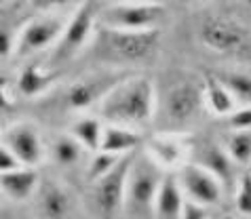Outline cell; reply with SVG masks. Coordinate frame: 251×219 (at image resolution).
<instances>
[{
    "mask_svg": "<svg viewBox=\"0 0 251 219\" xmlns=\"http://www.w3.org/2000/svg\"><path fill=\"white\" fill-rule=\"evenodd\" d=\"M57 84V70L43 68V63H25L17 76V93L25 99L43 97Z\"/></svg>",
    "mask_w": 251,
    "mask_h": 219,
    "instance_id": "cell-15",
    "label": "cell"
},
{
    "mask_svg": "<svg viewBox=\"0 0 251 219\" xmlns=\"http://www.w3.org/2000/svg\"><path fill=\"white\" fill-rule=\"evenodd\" d=\"M224 147L236 165H251V129H230L224 139Z\"/></svg>",
    "mask_w": 251,
    "mask_h": 219,
    "instance_id": "cell-23",
    "label": "cell"
},
{
    "mask_svg": "<svg viewBox=\"0 0 251 219\" xmlns=\"http://www.w3.org/2000/svg\"><path fill=\"white\" fill-rule=\"evenodd\" d=\"M123 156L125 154H114V152H108V150L93 152V158L89 160V165H87V181L93 183L97 179H101L103 175H108L118 162H121Z\"/></svg>",
    "mask_w": 251,
    "mask_h": 219,
    "instance_id": "cell-24",
    "label": "cell"
},
{
    "mask_svg": "<svg viewBox=\"0 0 251 219\" xmlns=\"http://www.w3.org/2000/svg\"><path fill=\"white\" fill-rule=\"evenodd\" d=\"M203 93H205V108L213 116L228 118L236 110V101L232 91H230L220 76H207L203 80Z\"/></svg>",
    "mask_w": 251,
    "mask_h": 219,
    "instance_id": "cell-20",
    "label": "cell"
},
{
    "mask_svg": "<svg viewBox=\"0 0 251 219\" xmlns=\"http://www.w3.org/2000/svg\"><path fill=\"white\" fill-rule=\"evenodd\" d=\"M179 183H182V190L186 194V198L190 200H197L205 207H218L224 200V192H226V186L220 181V177L205 169L203 165L199 162H184L179 167Z\"/></svg>",
    "mask_w": 251,
    "mask_h": 219,
    "instance_id": "cell-11",
    "label": "cell"
},
{
    "mask_svg": "<svg viewBox=\"0 0 251 219\" xmlns=\"http://www.w3.org/2000/svg\"><path fill=\"white\" fill-rule=\"evenodd\" d=\"M103 126H106V122L100 116H80L72 122L70 133L87 147V152H97L101 147Z\"/></svg>",
    "mask_w": 251,
    "mask_h": 219,
    "instance_id": "cell-22",
    "label": "cell"
},
{
    "mask_svg": "<svg viewBox=\"0 0 251 219\" xmlns=\"http://www.w3.org/2000/svg\"><path fill=\"white\" fill-rule=\"evenodd\" d=\"M91 45L93 57L103 66H137L156 53L158 30H121L100 24Z\"/></svg>",
    "mask_w": 251,
    "mask_h": 219,
    "instance_id": "cell-3",
    "label": "cell"
},
{
    "mask_svg": "<svg viewBox=\"0 0 251 219\" xmlns=\"http://www.w3.org/2000/svg\"><path fill=\"white\" fill-rule=\"evenodd\" d=\"M127 74L118 72H101V74H89L85 78L72 82L66 87L61 95V108H68L72 112H85L93 105H100V101L106 97V93L114 87L118 80H123Z\"/></svg>",
    "mask_w": 251,
    "mask_h": 219,
    "instance_id": "cell-10",
    "label": "cell"
},
{
    "mask_svg": "<svg viewBox=\"0 0 251 219\" xmlns=\"http://www.w3.org/2000/svg\"><path fill=\"white\" fill-rule=\"evenodd\" d=\"M197 34L213 53L236 61H251V32L239 19L222 13H207L199 19Z\"/></svg>",
    "mask_w": 251,
    "mask_h": 219,
    "instance_id": "cell-5",
    "label": "cell"
},
{
    "mask_svg": "<svg viewBox=\"0 0 251 219\" xmlns=\"http://www.w3.org/2000/svg\"><path fill=\"white\" fill-rule=\"evenodd\" d=\"M205 108L203 80L197 76L179 72L171 76L163 91H156L154 120L160 133H184L197 124Z\"/></svg>",
    "mask_w": 251,
    "mask_h": 219,
    "instance_id": "cell-1",
    "label": "cell"
},
{
    "mask_svg": "<svg viewBox=\"0 0 251 219\" xmlns=\"http://www.w3.org/2000/svg\"><path fill=\"white\" fill-rule=\"evenodd\" d=\"M142 141H144L142 133L137 129H133V126L106 122L100 150H108V152H114V154H131V152L139 150Z\"/></svg>",
    "mask_w": 251,
    "mask_h": 219,
    "instance_id": "cell-19",
    "label": "cell"
},
{
    "mask_svg": "<svg viewBox=\"0 0 251 219\" xmlns=\"http://www.w3.org/2000/svg\"><path fill=\"white\" fill-rule=\"evenodd\" d=\"M163 177L165 169L146 150H135L125 190L123 215L135 219L154 217V202Z\"/></svg>",
    "mask_w": 251,
    "mask_h": 219,
    "instance_id": "cell-4",
    "label": "cell"
},
{
    "mask_svg": "<svg viewBox=\"0 0 251 219\" xmlns=\"http://www.w3.org/2000/svg\"><path fill=\"white\" fill-rule=\"evenodd\" d=\"M68 19L59 13H36L25 21V25L19 32L17 47L13 53V59H25L30 55H36L40 51H47L57 45V40L64 32Z\"/></svg>",
    "mask_w": 251,
    "mask_h": 219,
    "instance_id": "cell-9",
    "label": "cell"
},
{
    "mask_svg": "<svg viewBox=\"0 0 251 219\" xmlns=\"http://www.w3.org/2000/svg\"><path fill=\"white\" fill-rule=\"evenodd\" d=\"M192 160L209 169L215 177H220V181L226 186V190L236 188V183H239L236 181V167L239 165L232 160L226 147H220L213 141L203 139L192 147Z\"/></svg>",
    "mask_w": 251,
    "mask_h": 219,
    "instance_id": "cell-14",
    "label": "cell"
},
{
    "mask_svg": "<svg viewBox=\"0 0 251 219\" xmlns=\"http://www.w3.org/2000/svg\"><path fill=\"white\" fill-rule=\"evenodd\" d=\"M2 144L22 160V165L36 167L45 158V144L36 126L30 122H17L2 135Z\"/></svg>",
    "mask_w": 251,
    "mask_h": 219,
    "instance_id": "cell-12",
    "label": "cell"
},
{
    "mask_svg": "<svg viewBox=\"0 0 251 219\" xmlns=\"http://www.w3.org/2000/svg\"><path fill=\"white\" fill-rule=\"evenodd\" d=\"M2 2H4V0H2Z\"/></svg>",
    "mask_w": 251,
    "mask_h": 219,
    "instance_id": "cell-32",
    "label": "cell"
},
{
    "mask_svg": "<svg viewBox=\"0 0 251 219\" xmlns=\"http://www.w3.org/2000/svg\"><path fill=\"white\" fill-rule=\"evenodd\" d=\"M184 190L179 177L173 173H165L163 181H160L158 194H156V202H154V217L158 219H177L182 217L184 211Z\"/></svg>",
    "mask_w": 251,
    "mask_h": 219,
    "instance_id": "cell-17",
    "label": "cell"
},
{
    "mask_svg": "<svg viewBox=\"0 0 251 219\" xmlns=\"http://www.w3.org/2000/svg\"><path fill=\"white\" fill-rule=\"evenodd\" d=\"M236 211L245 217H251V173H245L234 188Z\"/></svg>",
    "mask_w": 251,
    "mask_h": 219,
    "instance_id": "cell-26",
    "label": "cell"
},
{
    "mask_svg": "<svg viewBox=\"0 0 251 219\" xmlns=\"http://www.w3.org/2000/svg\"><path fill=\"white\" fill-rule=\"evenodd\" d=\"M133 154L135 152L125 154L121 162L108 175L91 183V209L95 215L116 217L123 213L125 190H127V177L131 162H133Z\"/></svg>",
    "mask_w": 251,
    "mask_h": 219,
    "instance_id": "cell-8",
    "label": "cell"
},
{
    "mask_svg": "<svg viewBox=\"0 0 251 219\" xmlns=\"http://www.w3.org/2000/svg\"><path fill=\"white\" fill-rule=\"evenodd\" d=\"M36 211L47 219L72 217L78 211V202L70 188L59 181H40L36 192Z\"/></svg>",
    "mask_w": 251,
    "mask_h": 219,
    "instance_id": "cell-13",
    "label": "cell"
},
{
    "mask_svg": "<svg viewBox=\"0 0 251 219\" xmlns=\"http://www.w3.org/2000/svg\"><path fill=\"white\" fill-rule=\"evenodd\" d=\"M87 147L76 139L72 133L70 135H57L51 144V156L55 160V165L61 169H74L82 160Z\"/></svg>",
    "mask_w": 251,
    "mask_h": 219,
    "instance_id": "cell-21",
    "label": "cell"
},
{
    "mask_svg": "<svg viewBox=\"0 0 251 219\" xmlns=\"http://www.w3.org/2000/svg\"><path fill=\"white\" fill-rule=\"evenodd\" d=\"M228 126L230 129H251V105L236 108L228 116Z\"/></svg>",
    "mask_w": 251,
    "mask_h": 219,
    "instance_id": "cell-28",
    "label": "cell"
},
{
    "mask_svg": "<svg viewBox=\"0 0 251 219\" xmlns=\"http://www.w3.org/2000/svg\"><path fill=\"white\" fill-rule=\"evenodd\" d=\"M85 0H30L32 9L36 13H61L66 9H76Z\"/></svg>",
    "mask_w": 251,
    "mask_h": 219,
    "instance_id": "cell-27",
    "label": "cell"
},
{
    "mask_svg": "<svg viewBox=\"0 0 251 219\" xmlns=\"http://www.w3.org/2000/svg\"><path fill=\"white\" fill-rule=\"evenodd\" d=\"M17 167H24V165H22V160H19L15 154H13L9 147L2 144V147H0V173L13 171V169H17Z\"/></svg>",
    "mask_w": 251,
    "mask_h": 219,
    "instance_id": "cell-30",
    "label": "cell"
},
{
    "mask_svg": "<svg viewBox=\"0 0 251 219\" xmlns=\"http://www.w3.org/2000/svg\"><path fill=\"white\" fill-rule=\"evenodd\" d=\"M97 24H100V17H97V9H95L93 0H85L82 4L76 6L74 13L68 19L64 32H61L57 45L53 47L49 68L57 70L72 61L93 40Z\"/></svg>",
    "mask_w": 251,
    "mask_h": 219,
    "instance_id": "cell-6",
    "label": "cell"
},
{
    "mask_svg": "<svg viewBox=\"0 0 251 219\" xmlns=\"http://www.w3.org/2000/svg\"><path fill=\"white\" fill-rule=\"evenodd\" d=\"M38 186H40V177L34 171V167L24 165L13 169V171L0 173V188H2V194L9 200L15 202L30 200L32 196H36Z\"/></svg>",
    "mask_w": 251,
    "mask_h": 219,
    "instance_id": "cell-16",
    "label": "cell"
},
{
    "mask_svg": "<svg viewBox=\"0 0 251 219\" xmlns=\"http://www.w3.org/2000/svg\"><path fill=\"white\" fill-rule=\"evenodd\" d=\"M103 122L139 126L154 120L156 87L148 76H125L118 80L97 105Z\"/></svg>",
    "mask_w": 251,
    "mask_h": 219,
    "instance_id": "cell-2",
    "label": "cell"
},
{
    "mask_svg": "<svg viewBox=\"0 0 251 219\" xmlns=\"http://www.w3.org/2000/svg\"><path fill=\"white\" fill-rule=\"evenodd\" d=\"M182 217H186V219H207L209 217V207H205V204H201L197 200L186 198Z\"/></svg>",
    "mask_w": 251,
    "mask_h": 219,
    "instance_id": "cell-29",
    "label": "cell"
},
{
    "mask_svg": "<svg viewBox=\"0 0 251 219\" xmlns=\"http://www.w3.org/2000/svg\"><path fill=\"white\" fill-rule=\"evenodd\" d=\"M106 2H163V0H106Z\"/></svg>",
    "mask_w": 251,
    "mask_h": 219,
    "instance_id": "cell-31",
    "label": "cell"
},
{
    "mask_svg": "<svg viewBox=\"0 0 251 219\" xmlns=\"http://www.w3.org/2000/svg\"><path fill=\"white\" fill-rule=\"evenodd\" d=\"M152 158L163 169H173V167H182L184 158L188 154L186 144H182L176 133H158L156 137L148 139V144L144 147Z\"/></svg>",
    "mask_w": 251,
    "mask_h": 219,
    "instance_id": "cell-18",
    "label": "cell"
},
{
    "mask_svg": "<svg viewBox=\"0 0 251 219\" xmlns=\"http://www.w3.org/2000/svg\"><path fill=\"white\" fill-rule=\"evenodd\" d=\"M222 82L232 91L234 99L243 105H251V74L243 72H222L218 74Z\"/></svg>",
    "mask_w": 251,
    "mask_h": 219,
    "instance_id": "cell-25",
    "label": "cell"
},
{
    "mask_svg": "<svg viewBox=\"0 0 251 219\" xmlns=\"http://www.w3.org/2000/svg\"><path fill=\"white\" fill-rule=\"evenodd\" d=\"M101 25L121 30H158L165 19L163 2H108L97 11Z\"/></svg>",
    "mask_w": 251,
    "mask_h": 219,
    "instance_id": "cell-7",
    "label": "cell"
}]
</instances>
